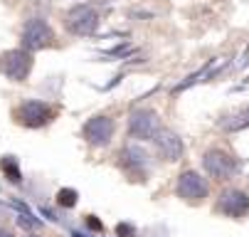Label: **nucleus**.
I'll list each match as a JSON object with an SVG mask.
<instances>
[{"instance_id": "obj_19", "label": "nucleus", "mask_w": 249, "mask_h": 237, "mask_svg": "<svg viewBox=\"0 0 249 237\" xmlns=\"http://www.w3.org/2000/svg\"><path fill=\"white\" fill-rule=\"evenodd\" d=\"M27 237H37V235H27Z\"/></svg>"}, {"instance_id": "obj_12", "label": "nucleus", "mask_w": 249, "mask_h": 237, "mask_svg": "<svg viewBox=\"0 0 249 237\" xmlns=\"http://www.w3.org/2000/svg\"><path fill=\"white\" fill-rule=\"evenodd\" d=\"M0 168H3V173L8 176L10 183H22V173H20V165L13 156H5L3 161H0Z\"/></svg>"}, {"instance_id": "obj_3", "label": "nucleus", "mask_w": 249, "mask_h": 237, "mask_svg": "<svg viewBox=\"0 0 249 237\" xmlns=\"http://www.w3.org/2000/svg\"><path fill=\"white\" fill-rule=\"evenodd\" d=\"M202 168H205V173L212 176L215 181H230L237 173V161L220 148H212L202 156Z\"/></svg>"}, {"instance_id": "obj_6", "label": "nucleus", "mask_w": 249, "mask_h": 237, "mask_svg": "<svg viewBox=\"0 0 249 237\" xmlns=\"http://www.w3.org/2000/svg\"><path fill=\"white\" fill-rule=\"evenodd\" d=\"M52 116H54L52 107L45 104V101H37V99L25 101V104H20L18 111H15V119H18L22 126H27V128H40V126L50 124Z\"/></svg>"}, {"instance_id": "obj_2", "label": "nucleus", "mask_w": 249, "mask_h": 237, "mask_svg": "<svg viewBox=\"0 0 249 237\" xmlns=\"http://www.w3.org/2000/svg\"><path fill=\"white\" fill-rule=\"evenodd\" d=\"M20 42H22V47L30 50V52L45 50V47H50V45L54 42V30L50 27L47 20H42V18H32V20H27L25 27H22Z\"/></svg>"}, {"instance_id": "obj_7", "label": "nucleus", "mask_w": 249, "mask_h": 237, "mask_svg": "<svg viewBox=\"0 0 249 237\" xmlns=\"http://www.w3.org/2000/svg\"><path fill=\"white\" fill-rule=\"evenodd\" d=\"M175 193H178V198H183L188 202H200L207 198V181L195 171H185L178 176Z\"/></svg>"}, {"instance_id": "obj_17", "label": "nucleus", "mask_w": 249, "mask_h": 237, "mask_svg": "<svg viewBox=\"0 0 249 237\" xmlns=\"http://www.w3.org/2000/svg\"><path fill=\"white\" fill-rule=\"evenodd\" d=\"M72 237H94V235H87V232H79V230H74V232H72Z\"/></svg>"}, {"instance_id": "obj_9", "label": "nucleus", "mask_w": 249, "mask_h": 237, "mask_svg": "<svg viewBox=\"0 0 249 237\" xmlns=\"http://www.w3.org/2000/svg\"><path fill=\"white\" fill-rule=\"evenodd\" d=\"M249 210V195L242 190H225L217 200V213L230 218H242Z\"/></svg>"}, {"instance_id": "obj_14", "label": "nucleus", "mask_w": 249, "mask_h": 237, "mask_svg": "<svg viewBox=\"0 0 249 237\" xmlns=\"http://www.w3.org/2000/svg\"><path fill=\"white\" fill-rule=\"evenodd\" d=\"M116 235L119 237H136V227L128 225V222H119L116 225Z\"/></svg>"}, {"instance_id": "obj_16", "label": "nucleus", "mask_w": 249, "mask_h": 237, "mask_svg": "<svg viewBox=\"0 0 249 237\" xmlns=\"http://www.w3.org/2000/svg\"><path fill=\"white\" fill-rule=\"evenodd\" d=\"M247 124H249V116L244 119V126H247ZM239 126H242V121H234V124H227V128H239Z\"/></svg>"}, {"instance_id": "obj_10", "label": "nucleus", "mask_w": 249, "mask_h": 237, "mask_svg": "<svg viewBox=\"0 0 249 237\" xmlns=\"http://www.w3.org/2000/svg\"><path fill=\"white\" fill-rule=\"evenodd\" d=\"M121 165L126 168L128 173H133V176H146L151 161H148V156H146L143 148H138V146H126V148L121 151Z\"/></svg>"}, {"instance_id": "obj_4", "label": "nucleus", "mask_w": 249, "mask_h": 237, "mask_svg": "<svg viewBox=\"0 0 249 237\" xmlns=\"http://www.w3.org/2000/svg\"><path fill=\"white\" fill-rule=\"evenodd\" d=\"M128 131H131L133 139L153 141L160 131V119L153 109H136L128 119Z\"/></svg>"}, {"instance_id": "obj_5", "label": "nucleus", "mask_w": 249, "mask_h": 237, "mask_svg": "<svg viewBox=\"0 0 249 237\" xmlns=\"http://www.w3.org/2000/svg\"><path fill=\"white\" fill-rule=\"evenodd\" d=\"M64 20H67V30L74 32V35H79V37L94 35L96 27H99V13H96L94 8H89V5H77V8H72V10L67 13Z\"/></svg>"}, {"instance_id": "obj_13", "label": "nucleus", "mask_w": 249, "mask_h": 237, "mask_svg": "<svg viewBox=\"0 0 249 237\" xmlns=\"http://www.w3.org/2000/svg\"><path fill=\"white\" fill-rule=\"evenodd\" d=\"M77 200H79V193L74 188H62L57 193V205H62V208H74Z\"/></svg>"}, {"instance_id": "obj_18", "label": "nucleus", "mask_w": 249, "mask_h": 237, "mask_svg": "<svg viewBox=\"0 0 249 237\" xmlns=\"http://www.w3.org/2000/svg\"><path fill=\"white\" fill-rule=\"evenodd\" d=\"M0 237H15L13 232H8V230H3V227H0Z\"/></svg>"}, {"instance_id": "obj_1", "label": "nucleus", "mask_w": 249, "mask_h": 237, "mask_svg": "<svg viewBox=\"0 0 249 237\" xmlns=\"http://www.w3.org/2000/svg\"><path fill=\"white\" fill-rule=\"evenodd\" d=\"M32 52L20 47V50H8L0 55V72L13 82H25L32 70Z\"/></svg>"}, {"instance_id": "obj_11", "label": "nucleus", "mask_w": 249, "mask_h": 237, "mask_svg": "<svg viewBox=\"0 0 249 237\" xmlns=\"http://www.w3.org/2000/svg\"><path fill=\"white\" fill-rule=\"evenodd\" d=\"M153 141H156V146H158V153H160L165 161H178V158L183 156V151H185L183 141L178 139L173 131H168V128H160L158 136H156Z\"/></svg>"}, {"instance_id": "obj_15", "label": "nucleus", "mask_w": 249, "mask_h": 237, "mask_svg": "<svg viewBox=\"0 0 249 237\" xmlns=\"http://www.w3.org/2000/svg\"><path fill=\"white\" fill-rule=\"evenodd\" d=\"M87 225H89L91 230H96V232H101V230H104V225H101V222H99L94 215H87Z\"/></svg>"}, {"instance_id": "obj_8", "label": "nucleus", "mask_w": 249, "mask_h": 237, "mask_svg": "<svg viewBox=\"0 0 249 237\" xmlns=\"http://www.w3.org/2000/svg\"><path fill=\"white\" fill-rule=\"evenodd\" d=\"M82 133H84V139L91 146H106L111 141V136H114V121L109 116H91L84 124Z\"/></svg>"}]
</instances>
